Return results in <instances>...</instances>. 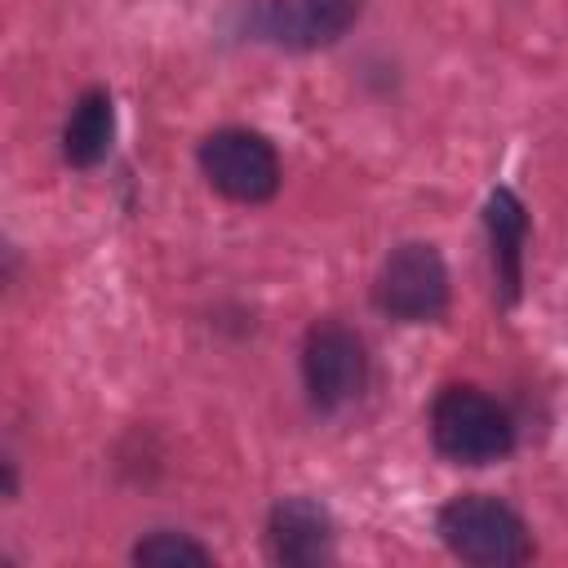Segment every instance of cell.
<instances>
[{"label": "cell", "instance_id": "cell-1", "mask_svg": "<svg viewBox=\"0 0 568 568\" xmlns=\"http://www.w3.org/2000/svg\"><path fill=\"white\" fill-rule=\"evenodd\" d=\"M444 546L479 568H515L532 559V532L515 506L493 493H457L439 506L435 519Z\"/></svg>", "mask_w": 568, "mask_h": 568}, {"label": "cell", "instance_id": "cell-2", "mask_svg": "<svg viewBox=\"0 0 568 568\" xmlns=\"http://www.w3.org/2000/svg\"><path fill=\"white\" fill-rule=\"evenodd\" d=\"M430 439L457 466H488L515 448V422L479 386L453 382L430 404Z\"/></svg>", "mask_w": 568, "mask_h": 568}, {"label": "cell", "instance_id": "cell-3", "mask_svg": "<svg viewBox=\"0 0 568 568\" xmlns=\"http://www.w3.org/2000/svg\"><path fill=\"white\" fill-rule=\"evenodd\" d=\"M373 306L399 324H430L448 311V266L435 244L404 240L395 244L373 280Z\"/></svg>", "mask_w": 568, "mask_h": 568}, {"label": "cell", "instance_id": "cell-4", "mask_svg": "<svg viewBox=\"0 0 568 568\" xmlns=\"http://www.w3.org/2000/svg\"><path fill=\"white\" fill-rule=\"evenodd\" d=\"M359 9L364 0H253L240 9V36L293 53L328 49L355 27Z\"/></svg>", "mask_w": 568, "mask_h": 568}, {"label": "cell", "instance_id": "cell-5", "mask_svg": "<svg viewBox=\"0 0 568 568\" xmlns=\"http://www.w3.org/2000/svg\"><path fill=\"white\" fill-rule=\"evenodd\" d=\"M302 386L311 408L337 413L368 386V351L342 320H315L302 337Z\"/></svg>", "mask_w": 568, "mask_h": 568}, {"label": "cell", "instance_id": "cell-6", "mask_svg": "<svg viewBox=\"0 0 568 568\" xmlns=\"http://www.w3.org/2000/svg\"><path fill=\"white\" fill-rule=\"evenodd\" d=\"M200 173L235 204H266L280 191V155L253 129H217L200 142Z\"/></svg>", "mask_w": 568, "mask_h": 568}, {"label": "cell", "instance_id": "cell-7", "mask_svg": "<svg viewBox=\"0 0 568 568\" xmlns=\"http://www.w3.org/2000/svg\"><path fill=\"white\" fill-rule=\"evenodd\" d=\"M266 550L275 564L315 568L333 559V519L311 497H280L266 515Z\"/></svg>", "mask_w": 568, "mask_h": 568}, {"label": "cell", "instance_id": "cell-8", "mask_svg": "<svg viewBox=\"0 0 568 568\" xmlns=\"http://www.w3.org/2000/svg\"><path fill=\"white\" fill-rule=\"evenodd\" d=\"M484 226L493 244V275L501 288V302H519L524 288V240H528V209L510 186H497L484 204Z\"/></svg>", "mask_w": 568, "mask_h": 568}, {"label": "cell", "instance_id": "cell-9", "mask_svg": "<svg viewBox=\"0 0 568 568\" xmlns=\"http://www.w3.org/2000/svg\"><path fill=\"white\" fill-rule=\"evenodd\" d=\"M111 138H115V106H111V93L106 89H84L67 115V129H62V155L67 164L75 169H93L106 160L111 151Z\"/></svg>", "mask_w": 568, "mask_h": 568}, {"label": "cell", "instance_id": "cell-10", "mask_svg": "<svg viewBox=\"0 0 568 568\" xmlns=\"http://www.w3.org/2000/svg\"><path fill=\"white\" fill-rule=\"evenodd\" d=\"M133 564H146V568H182V564H213V550L200 546L195 537L186 532H173V528H155L146 532L138 546H133Z\"/></svg>", "mask_w": 568, "mask_h": 568}]
</instances>
